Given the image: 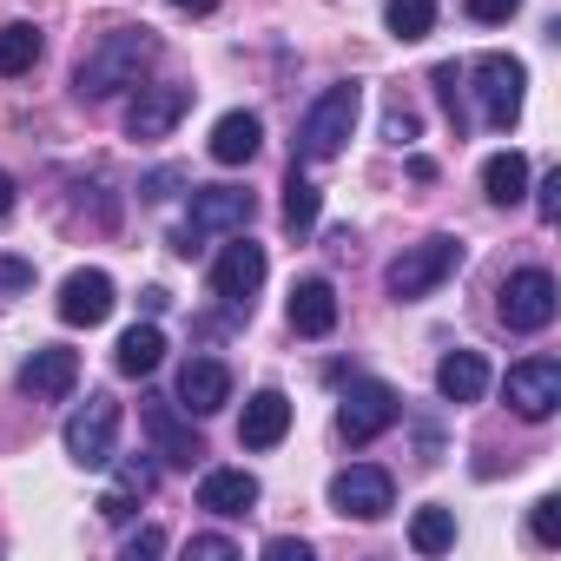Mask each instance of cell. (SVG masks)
Returning a JSON list of instances; mask_svg holds the SVG:
<instances>
[{"instance_id":"cell-15","label":"cell","mask_w":561,"mask_h":561,"mask_svg":"<svg viewBox=\"0 0 561 561\" xmlns=\"http://www.w3.org/2000/svg\"><path fill=\"white\" fill-rule=\"evenodd\" d=\"M146 436H152V449H159L172 469H192V462L205 456V443H198V430L179 416V403H146Z\"/></svg>"},{"instance_id":"cell-34","label":"cell","mask_w":561,"mask_h":561,"mask_svg":"<svg viewBox=\"0 0 561 561\" xmlns=\"http://www.w3.org/2000/svg\"><path fill=\"white\" fill-rule=\"evenodd\" d=\"M172 185H185V172H179V165H159V172H146V179H139V198H165Z\"/></svg>"},{"instance_id":"cell-33","label":"cell","mask_w":561,"mask_h":561,"mask_svg":"<svg viewBox=\"0 0 561 561\" xmlns=\"http://www.w3.org/2000/svg\"><path fill=\"white\" fill-rule=\"evenodd\" d=\"M515 8H522V0H469V21H482V27H502Z\"/></svg>"},{"instance_id":"cell-30","label":"cell","mask_w":561,"mask_h":561,"mask_svg":"<svg viewBox=\"0 0 561 561\" xmlns=\"http://www.w3.org/2000/svg\"><path fill=\"white\" fill-rule=\"evenodd\" d=\"M185 554H192V561H238V541H231V535H192Z\"/></svg>"},{"instance_id":"cell-26","label":"cell","mask_w":561,"mask_h":561,"mask_svg":"<svg viewBox=\"0 0 561 561\" xmlns=\"http://www.w3.org/2000/svg\"><path fill=\"white\" fill-rule=\"evenodd\" d=\"M410 548H416V554H449V548H456V515H449V508H416Z\"/></svg>"},{"instance_id":"cell-36","label":"cell","mask_w":561,"mask_h":561,"mask_svg":"<svg viewBox=\"0 0 561 561\" xmlns=\"http://www.w3.org/2000/svg\"><path fill=\"white\" fill-rule=\"evenodd\" d=\"M264 554H271V561H311V541H291V535H271V541H264Z\"/></svg>"},{"instance_id":"cell-19","label":"cell","mask_w":561,"mask_h":561,"mask_svg":"<svg viewBox=\"0 0 561 561\" xmlns=\"http://www.w3.org/2000/svg\"><path fill=\"white\" fill-rule=\"evenodd\" d=\"M291 331L298 337H331L337 331V291H331V277H305V285L291 291Z\"/></svg>"},{"instance_id":"cell-6","label":"cell","mask_w":561,"mask_h":561,"mask_svg":"<svg viewBox=\"0 0 561 561\" xmlns=\"http://www.w3.org/2000/svg\"><path fill=\"white\" fill-rule=\"evenodd\" d=\"M469 80H476V106H482V119H489L495 133H508V126L522 119V87H528L522 60H508V54H482V60L469 67Z\"/></svg>"},{"instance_id":"cell-1","label":"cell","mask_w":561,"mask_h":561,"mask_svg":"<svg viewBox=\"0 0 561 561\" xmlns=\"http://www.w3.org/2000/svg\"><path fill=\"white\" fill-rule=\"evenodd\" d=\"M152 60H159L152 27H113V34H100V41L80 54V67H73V93H80V100H113V93L139 87V73H146Z\"/></svg>"},{"instance_id":"cell-23","label":"cell","mask_w":561,"mask_h":561,"mask_svg":"<svg viewBox=\"0 0 561 561\" xmlns=\"http://www.w3.org/2000/svg\"><path fill=\"white\" fill-rule=\"evenodd\" d=\"M159 357H165V331H159V324H133V331L119 337V351H113L119 377H152Z\"/></svg>"},{"instance_id":"cell-17","label":"cell","mask_w":561,"mask_h":561,"mask_svg":"<svg viewBox=\"0 0 561 561\" xmlns=\"http://www.w3.org/2000/svg\"><path fill=\"white\" fill-rule=\"evenodd\" d=\"M285 430H291V397L285 390H257L244 403V416H238V443L244 449H277V443H285Z\"/></svg>"},{"instance_id":"cell-2","label":"cell","mask_w":561,"mask_h":561,"mask_svg":"<svg viewBox=\"0 0 561 561\" xmlns=\"http://www.w3.org/2000/svg\"><path fill=\"white\" fill-rule=\"evenodd\" d=\"M357 113H364V87L357 80H337L311 100L305 126H298V159H337L344 139L357 133Z\"/></svg>"},{"instance_id":"cell-9","label":"cell","mask_w":561,"mask_h":561,"mask_svg":"<svg viewBox=\"0 0 561 561\" xmlns=\"http://www.w3.org/2000/svg\"><path fill=\"white\" fill-rule=\"evenodd\" d=\"M331 508H337V515H357V522L390 515V508H397V482H390V469H377V462H351V469H337V476H331Z\"/></svg>"},{"instance_id":"cell-5","label":"cell","mask_w":561,"mask_h":561,"mask_svg":"<svg viewBox=\"0 0 561 561\" xmlns=\"http://www.w3.org/2000/svg\"><path fill=\"white\" fill-rule=\"evenodd\" d=\"M495 311H502V324H508L515 337H535V331H548V324H554L561 291H554V277H548L541 264H528V271H515L508 285H502Z\"/></svg>"},{"instance_id":"cell-13","label":"cell","mask_w":561,"mask_h":561,"mask_svg":"<svg viewBox=\"0 0 561 561\" xmlns=\"http://www.w3.org/2000/svg\"><path fill=\"white\" fill-rule=\"evenodd\" d=\"M113 298H119V291H113V277H106V271H73L67 285H60V318L93 331V324L113 318Z\"/></svg>"},{"instance_id":"cell-37","label":"cell","mask_w":561,"mask_h":561,"mask_svg":"<svg viewBox=\"0 0 561 561\" xmlns=\"http://www.w3.org/2000/svg\"><path fill=\"white\" fill-rule=\"evenodd\" d=\"M139 554H165V535H159V528H139V535L126 541V561H139Z\"/></svg>"},{"instance_id":"cell-27","label":"cell","mask_w":561,"mask_h":561,"mask_svg":"<svg viewBox=\"0 0 561 561\" xmlns=\"http://www.w3.org/2000/svg\"><path fill=\"white\" fill-rule=\"evenodd\" d=\"M383 27L397 41H423L436 27V0H383Z\"/></svg>"},{"instance_id":"cell-8","label":"cell","mask_w":561,"mask_h":561,"mask_svg":"<svg viewBox=\"0 0 561 561\" xmlns=\"http://www.w3.org/2000/svg\"><path fill=\"white\" fill-rule=\"evenodd\" d=\"M502 397H508V410H515L522 423L554 416V410H561V364H554V357H522V364H508Z\"/></svg>"},{"instance_id":"cell-12","label":"cell","mask_w":561,"mask_h":561,"mask_svg":"<svg viewBox=\"0 0 561 561\" xmlns=\"http://www.w3.org/2000/svg\"><path fill=\"white\" fill-rule=\"evenodd\" d=\"M185 113H192V87H139V100L126 106V133L133 139H165Z\"/></svg>"},{"instance_id":"cell-18","label":"cell","mask_w":561,"mask_h":561,"mask_svg":"<svg viewBox=\"0 0 561 561\" xmlns=\"http://www.w3.org/2000/svg\"><path fill=\"white\" fill-rule=\"evenodd\" d=\"M21 383H27L34 397H47V403L73 397V383H80V351H67V344H41V351L27 357Z\"/></svg>"},{"instance_id":"cell-39","label":"cell","mask_w":561,"mask_h":561,"mask_svg":"<svg viewBox=\"0 0 561 561\" xmlns=\"http://www.w3.org/2000/svg\"><path fill=\"white\" fill-rule=\"evenodd\" d=\"M172 8H179V14H211L218 0H172Z\"/></svg>"},{"instance_id":"cell-14","label":"cell","mask_w":561,"mask_h":561,"mask_svg":"<svg viewBox=\"0 0 561 561\" xmlns=\"http://www.w3.org/2000/svg\"><path fill=\"white\" fill-rule=\"evenodd\" d=\"M231 403V370L218 364V357H192L185 370H179V410L185 416H211V410H225Z\"/></svg>"},{"instance_id":"cell-7","label":"cell","mask_w":561,"mask_h":561,"mask_svg":"<svg viewBox=\"0 0 561 561\" xmlns=\"http://www.w3.org/2000/svg\"><path fill=\"white\" fill-rule=\"evenodd\" d=\"M113 443H119V403L106 390H93L73 416H67V456L80 469H106L113 462Z\"/></svg>"},{"instance_id":"cell-22","label":"cell","mask_w":561,"mask_h":561,"mask_svg":"<svg viewBox=\"0 0 561 561\" xmlns=\"http://www.w3.org/2000/svg\"><path fill=\"white\" fill-rule=\"evenodd\" d=\"M41 54H47V41H41V27H34V21H8V27H0V80L34 73V67H41Z\"/></svg>"},{"instance_id":"cell-21","label":"cell","mask_w":561,"mask_h":561,"mask_svg":"<svg viewBox=\"0 0 561 561\" xmlns=\"http://www.w3.org/2000/svg\"><path fill=\"white\" fill-rule=\"evenodd\" d=\"M436 390H443V403H482V397H489V364H482V351H449V357L436 364Z\"/></svg>"},{"instance_id":"cell-29","label":"cell","mask_w":561,"mask_h":561,"mask_svg":"<svg viewBox=\"0 0 561 561\" xmlns=\"http://www.w3.org/2000/svg\"><path fill=\"white\" fill-rule=\"evenodd\" d=\"M528 528H535V541H548V548H554V541H561V502H554V495H541V502H535V515H528Z\"/></svg>"},{"instance_id":"cell-35","label":"cell","mask_w":561,"mask_h":561,"mask_svg":"<svg viewBox=\"0 0 561 561\" xmlns=\"http://www.w3.org/2000/svg\"><path fill=\"white\" fill-rule=\"evenodd\" d=\"M133 502H139V489H126V482H119V489H106V495H100V515H106V522H126V515H133Z\"/></svg>"},{"instance_id":"cell-10","label":"cell","mask_w":561,"mask_h":561,"mask_svg":"<svg viewBox=\"0 0 561 561\" xmlns=\"http://www.w3.org/2000/svg\"><path fill=\"white\" fill-rule=\"evenodd\" d=\"M257 285H264V244H251L244 231H231V244H225L218 264H211V291H218L231 311H251Z\"/></svg>"},{"instance_id":"cell-38","label":"cell","mask_w":561,"mask_h":561,"mask_svg":"<svg viewBox=\"0 0 561 561\" xmlns=\"http://www.w3.org/2000/svg\"><path fill=\"white\" fill-rule=\"evenodd\" d=\"M8 211H14V179L0 172V225H8Z\"/></svg>"},{"instance_id":"cell-20","label":"cell","mask_w":561,"mask_h":561,"mask_svg":"<svg viewBox=\"0 0 561 561\" xmlns=\"http://www.w3.org/2000/svg\"><path fill=\"white\" fill-rule=\"evenodd\" d=\"M257 146H264V119H257V113H244V106H238V113H225V119L211 126V159H218V165H251V159H257Z\"/></svg>"},{"instance_id":"cell-24","label":"cell","mask_w":561,"mask_h":561,"mask_svg":"<svg viewBox=\"0 0 561 561\" xmlns=\"http://www.w3.org/2000/svg\"><path fill=\"white\" fill-rule=\"evenodd\" d=\"M482 192H489V205H522L528 198V159L522 152H495L482 165Z\"/></svg>"},{"instance_id":"cell-25","label":"cell","mask_w":561,"mask_h":561,"mask_svg":"<svg viewBox=\"0 0 561 561\" xmlns=\"http://www.w3.org/2000/svg\"><path fill=\"white\" fill-rule=\"evenodd\" d=\"M318 205H324L318 185H311V179L298 172V159H291V179H285V231H291V238L318 231Z\"/></svg>"},{"instance_id":"cell-28","label":"cell","mask_w":561,"mask_h":561,"mask_svg":"<svg viewBox=\"0 0 561 561\" xmlns=\"http://www.w3.org/2000/svg\"><path fill=\"white\" fill-rule=\"evenodd\" d=\"M383 139H390V146H410V139H416V106H410L403 93H397L390 113H383Z\"/></svg>"},{"instance_id":"cell-32","label":"cell","mask_w":561,"mask_h":561,"mask_svg":"<svg viewBox=\"0 0 561 561\" xmlns=\"http://www.w3.org/2000/svg\"><path fill=\"white\" fill-rule=\"evenodd\" d=\"M535 211H541V225H554V218H561V172H548V179L535 185Z\"/></svg>"},{"instance_id":"cell-31","label":"cell","mask_w":561,"mask_h":561,"mask_svg":"<svg viewBox=\"0 0 561 561\" xmlns=\"http://www.w3.org/2000/svg\"><path fill=\"white\" fill-rule=\"evenodd\" d=\"M34 285V264L14 257V251H0V291H27Z\"/></svg>"},{"instance_id":"cell-4","label":"cell","mask_w":561,"mask_h":561,"mask_svg":"<svg viewBox=\"0 0 561 561\" xmlns=\"http://www.w3.org/2000/svg\"><path fill=\"white\" fill-rule=\"evenodd\" d=\"M257 218V198L244 185H192V211L179 225V251L205 244V238H231Z\"/></svg>"},{"instance_id":"cell-11","label":"cell","mask_w":561,"mask_h":561,"mask_svg":"<svg viewBox=\"0 0 561 561\" xmlns=\"http://www.w3.org/2000/svg\"><path fill=\"white\" fill-rule=\"evenodd\" d=\"M397 416H403L397 390L377 383V377H364V383H351V397H344V410H337V430H344V443H377Z\"/></svg>"},{"instance_id":"cell-16","label":"cell","mask_w":561,"mask_h":561,"mask_svg":"<svg viewBox=\"0 0 561 561\" xmlns=\"http://www.w3.org/2000/svg\"><path fill=\"white\" fill-rule=\"evenodd\" d=\"M251 502H257V476L251 469H205L198 476V508L205 515L238 522V515H251Z\"/></svg>"},{"instance_id":"cell-3","label":"cell","mask_w":561,"mask_h":561,"mask_svg":"<svg viewBox=\"0 0 561 561\" xmlns=\"http://www.w3.org/2000/svg\"><path fill=\"white\" fill-rule=\"evenodd\" d=\"M462 271V238H449V231H436V238H423V244H410L390 271H383V285H390V298H403V305H416V298H430L443 277H456Z\"/></svg>"}]
</instances>
